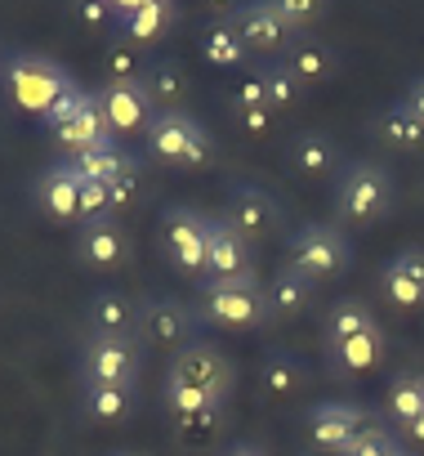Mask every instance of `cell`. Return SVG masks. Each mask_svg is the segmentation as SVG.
<instances>
[{"mask_svg": "<svg viewBox=\"0 0 424 456\" xmlns=\"http://www.w3.org/2000/svg\"><path fill=\"white\" fill-rule=\"evenodd\" d=\"M304 429H308V438H313L317 452L344 456L353 447V438L366 429V420H362V407H353V403H317L308 411Z\"/></svg>", "mask_w": 424, "mask_h": 456, "instance_id": "cell-13", "label": "cell"}, {"mask_svg": "<svg viewBox=\"0 0 424 456\" xmlns=\"http://www.w3.org/2000/svg\"><path fill=\"white\" fill-rule=\"evenodd\" d=\"M291 166L308 179H326L340 170V148L326 130H300L291 143Z\"/></svg>", "mask_w": 424, "mask_h": 456, "instance_id": "cell-24", "label": "cell"}, {"mask_svg": "<svg viewBox=\"0 0 424 456\" xmlns=\"http://www.w3.org/2000/svg\"><path fill=\"white\" fill-rule=\"evenodd\" d=\"M286 265L300 269L313 282H331V278H340L353 265V247H348L340 224H308V228H300V233L291 238Z\"/></svg>", "mask_w": 424, "mask_h": 456, "instance_id": "cell-4", "label": "cell"}, {"mask_svg": "<svg viewBox=\"0 0 424 456\" xmlns=\"http://www.w3.org/2000/svg\"><path fill=\"white\" fill-rule=\"evenodd\" d=\"M81 407H85V416L99 420V425H121V420L134 416L139 389H130V385H85Z\"/></svg>", "mask_w": 424, "mask_h": 456, "instance_id": "cell-28", "label": "cell"}, {"mask_svg": "<svg viewBox=\"0 0 424 456\" xmlns=\"http://www.w3.org/2000/svg\"><path fill=\"white\" fill-rule=\"evenodd\" d=\"M196 50H201V59H205L210 68H242V63L251 59V50L242 45V37H237L233 23H210V28L196 37Z\"/></svg>", "mask_w": 424, "mask_h": 456, "instance_id": "cell-31", "label": "cell"}, {"mask_svg": "<svg viewBox=\"0 0 424 456\" xmlns=\"http://www.w3.org/2000/svg\"><path fill=\"white\" fill-rule=\"evenodd\" d=\"M371 327H380V322H375V314H371L366 300H340L326 314V331L322 336H326V349H331V345H344V340H353V336H362Z\"/></svg>", "mask_w": 424, "mask_h": 456, "instance_id": "cell-33", "label": "cell"}, {"mask_svg": "<svg viewBox=\"0 0 424 456\" xmlns=\"http://www.w3.org/2000/svg\"><path fill=\"white\" fill-rule=\"evenodd\" d=\"M246 108H268V94H264V77L260 72L242 77L237 90H233V112H246Z\"/></svg>", "mask_w": 424, "mask_h": 456, "instance_id": "cell-39", "label": "cell"}, {"mask_svg": "<svg viewBox=\"0 0 424 456\" xmlns=\"http://www.w3.org/2000/svg\"><path fill=\"white\" fill-rule=\"evenodd\" d=\"M0 86H5V94H10V103L19 108V112H28V117H50V108L76 86L54 59H45V54H10V63H5V72H0Z\"/></svg>", "mask_w": 424, "mask_h": 456, "instance_id": "cell-1", "label": "cell"}, {"mask_svg": "<svg viewBox=\"0 0 424 456\" xmlns=\"http://www.w3.org/2000/svg\"><path fill=\"white\" fill-rule=\"evenodd\" d=\"M273 5H277V14H282L295 32H304V28H308V19H317V14H322L317 0H273Z\"/></svg>", "mask_w": 424, "mask_h": 456, "instance_id": "cell-40", "label": "cell"}, {"mask_svg": "<svg viewBox=\"0 0 424 456\" xmlns=\"http://www.w3.org/2000/svg\"><path fill=\"white\" fill-rule=\"evenodd\" d=\"M112 215V197H108V183H81V224H94Z\"/></svg>", "mask_w": 424, "mask_h": 456, "instance_id": "cell-38", "label": "cell"}, {"mask_svg": "<svg viewBox=\"0 0 424 456\" xmlns=\"http://www.w3.org/2000/svg\"><path fill=\"white\" fill-rule=\"evenodd\" d=\"M85 322H90V336H116L125 340L130 331H139V305L125 300L121 291H99L85 309Z\"/></svg>", "mask_w": 424, "mask_h": 456, "instance_id": "cell-21", "label": "cell"}, {"mask_svg": "<svg viewBox=\"0 0 424 456\" xmlns=\"http://www.w3.org/2000/svg\"><path fill=\"white\" fill-rule=\"evenodd\" d=\"M139 188H143V161H130L112 183H108V197H112V215L116 210H125V206H134V197H139Z\"/></svg>", "mask_w": 424, "mask_h": 456, "instance_id": "cell-36", "label": "cell"}, {"mask_svg": "<svg viewBox=\"0 0 424 456\" xmlns=\"http://www.w3.org/2000/svg\"><path fill=\"white\" fill-rule=\"evenodd\" d=\"M179 10L170 0H116V37L130 45H152L174 28Z\"/></svg>", "mask_w": 424, "mask_h": 456, "instance_id": "cell-15", "label": "cell"}, {"mask_svg": "<svg viewBox=\"0 0 424 456\" xmlns=\"http://www.w3.org/2000/svg\"><path fill=\"white\" fill-rule=\"evenodd\" d=\"M277 63H282V68H286V72H291V77L304 86V90H308V86H326V81L340 72L335 50H331L326 41H317L313 32H304V37H300V41H295V45H291V50L277 59Z\"/></svg>", "mask_w": 424, "mask_h": 456, "instance_id": "cell-19", "label": "cell"}, {"mask_svg": "<svg viewBox=\"0 0 424 456\" xmlns=\"http://www.w3.org/2000/svg\"><path fill=\"white\" fill-rule=\"evenodd\" d=\"M54 139H59V148H63L68 157H76V152H85V148L112 139V130H108V121H103V108H99V94H94V90L85 94V103L76 108V117H72L68 126L54 130Z\"/></svg>", "mask_w": 424, "mask_h": 456, "instance_id": "cell-22", "label": "cell"}, {"mask_svg": "<svg viewBox=\"0 0 424 456\" xmlns=\"http://www.w3.org/2000/svg\"><path fill=\"white\" fill-rule=\"evenodd\" d=\"M420 407H424V376H411V371H402V376L388 385L384 416H388L397 429H411V425L420 420Z\"/></svg>", "mask_w": 424, "mask_h": 456, "instance_id": "cell-32", "label": "cell"}, {"mask_svg": "<svg viewBox=\"0 0 424 456\" xmlns=\"http://www.w3.org/2000/svg\"><path fill=\"white\" fill-rule=\"evenodd\" d=\"M170 380H183V385H196V389H205V394H215L220 403L233 394V385H237V371H233V362L215 349V345H183L174 358H170V371H165Z\"/></svg>", "mask_w": 424, "mask_h": 456, "instance_id": "cell-10", "label": "cell"}, {"mask_svg": "<svg viewBox=\"0 0 424 456\" xmlns=\"http://www.w3.org/2000/svg\"><path fill=\"white\" fill-rule=\"evenodd\" d=\"M139 86L148 90V99L156 103V112H183V99L192 90L183 63H174V59H148Z\"/></svg>", "mask_w": 424, "mask_h": 456, "instance_id": "cell-20", "label": "cell"}, {"mask_svg": "<svg viewBox=\"0 0 424 456\" xmlns=\"http://www.w3.org/2000/svg\"><path fill=\"white\" fill-rule=\"evenodd\" d=\"M260 77H264V94H268V108H273V112H286V108H295V103L304 99V86H300L282 63L260 68Z\"/></svg>", "mask_w": 424, "mask_h": 456, "instance_id": "cell-35", "label": "cell"}, {"mask_svg": "<svg viewBox=\"0 0 424 456\" xmlns=\"http://www.w3.org/2000/svg\"><path fill=\"white\" fill-rule=\"evenodd\" d=\"M406 434H411V438H415V443H424V407H420V420H415V425H411V429H406Z\"/></svg>", "mask_w": 424, "mask_h": 456, "instance_id": "cell-47", "label": "cell"}, {"mask_svg": "<svg viewBox=\"0 0 424 456\" xmlns=\"http://www.w3.org/2000/svg\"><path fill=\"white\" fill-rule=\"evenodd\" d=\"M224 425V416H196V420H174V429H179V438H210V434H215Z\"/></svg>", "mask_w": 424, "mask_h": 456, "instance_id": "cell-43", "label": "cell"}, {"mask_svg": "<svg viewBox=\"0 0 424 456\" xmlns=\"http://www.w3.org/2000/svg\"><path fill=\"white\" fill-rule=\"evenodd\" d=\"M205 215H196L192 206H170L161 215V238H165V256L183 278H201L205 273Z\"/></svg>", "mask_w": 424, "mask_h": 456, "instance_id": "cell-8", "label": "cell"}, {"mask_svg": "<svg viewBox=\"0 0 424 456\" xmlns=\"http://www.w3.org/2000/svg\"><path fill=\"white\" fill-rule=\"evenodd\" d=\"M116 456H130V452H116Z\"/></svg>", "mask_w": 424, "mask_h": 456, "instance_id": "cell-50", "label": "cell"}, {"mask_svg": "<svg viewBox=\"0 0 424 456\" xmlns=\"http://www.w3.org/2000/svg\"><path fill=\"white\" fill-rule=\"evenodd\" d=\"M201 305H196V322L205 327H233V331H255L264 322H273L268 314V296L255 282H210L201 278Z\"/></svg>", "mask_w": 424, "mask_h": 456, "instance_id": "cell-2", "label": "cell"}, {"mask_svg": "<svg viewBox=\"0 0 424 456\" xmlns=\"http://www.w3.org/2000/svg\"><path fill=\"white\" fill-rule=\"evenodd\" d=\"M380 296L393 309H424V247H406L384 265Z\"/></svg>", "mask_w": 424, "mask_h": 456, "instance_id": "cell-16", "label": "cell"}, {"mask_svg": "<svg viewBox=\"0 0 424 456\" xmlns=\"http://www.w3.org/2000/svg\"><path fill=\"white\" fill-rule=\"evenodd\" d=\"M402 103H406V108H411V112H415V117L424 121V77H420V81H415V86L406 90V99H402Z\"/></svg>", "mask_w": 424, "mask_h": 456, "instance_id": "cell-45", "label": "cell"}, {"mask_svg": "<svg viewBox=\"0 0 424 456\" xmlns=\"http://www.w3.org/2000/svg\"><path fill=\"white\" fill-rule=\"evenodd\" d=\"M393 452H397V438L384 434L380 425H366V429L353 438V447H348L344 456H393Z\"/></svg>", "mask_w": 424, "mask_h": 456, "instance_id": "cell-37", "label": "cell"}, {"mask_svg": "<svg viewBox=\"0 0 424 456\" xmlns=\"http://www.w3.org/2000/svg\"><path fill=\"white\" fill-rule=\"evenodd\" d=\"M148 152L165 166H179V170H196L210 161L215 152V139H210L188 112H156V121L148 126Z\"/></svg>", "mask_w": 424, "mask_h": 456, "instance_id": "cell-5", "label": "cell"}, {"mask_svg": "<svg viewBox=\"0 0 424 456\" xmlns=\"http://www.w3.org/2000/svg\"><path fill=\"white\" fill-rule=\"evenodd\" d=\"M393 210V175L375 161H353L335 179V215L340 224H375Z\"/></svg>", "mask_w": 424, "mask_h": 456, "instance_id": "cell-3", "label": "cell"}, {"mask_svg": "<svg viewBox=\"0 0 424 456\" xmlns=\"http://www.w3.org/2000/svg\"><path fill=\"white\" fill-rule=\"evenodd\" d=\"M326 358H331V371L335 376H362V371H371L384 358V327H371V331H362V336H353L344 345H331Z\"/></svg>", "mask_w": 424, "mask_h": 456, "instance_id": "cell-26", "label": "cell"}, {"mask_svg": "<svg viewBox=\"0 0 424 456\" xmlns=\"http://www.w3.org/2000/svg\"><path fill=\"white\" fill-rule=\"evenodd\" d=\"M5 63H10V50H5V41H0V72H5Z\"/></svg>", "mask_w": 424, "mask_h": 456, "instance_id": "cell-48", "label": "cell"}, {"mask_svg": "<svg viewBox=\"0 0 424 456\" xmlns=\"http://www.w3.org/2000/svg\"><path fill=\"white\" fill-rule=\"evenodd\" d=\"M237 233L255 247V242H264L273 228L282 224V206L264 192V188H255V183H237V188H228V215H224Z\"/></svg>", "mask_w": 424, "mask_h": 456, "instance_id": "cell-14", "label": "cell"}, {"mask_svg": "<svg viewBox=\"0 0 424 456\" xmlns=\"http://www.w3.org/2000/svg\"><path fill=\"white\" fill-rule=\"evenodd\" d=\"M36 206L50 219H59V224H76L81 219V179H76V170L68 161L50 166L36 179Z\"/></svg>", "mask_w": 424, "mask_h": 456, "instance_id": "cell-17", "label": "cell"}, {"mask_svg": "<svg viewBox=\"0 0 424 456\" xmlns=\"http://www.w3.org/2000/svg\"><path fill=\"white\" fill-rule=\"evenodd\" d=\"M371 130H375L380 143H388V148H397V152H420V148H424V121H420L406 103L384 108V112L371 121Z\"/></svg>", "mask_w": 424, "mask_h": 456, "instance_id": "cell-29", "label": "cell"}, {"mask_svg": "<svg viewBox=\"0 0 424 456\" xmlns=\"http://www.w3.org/2000/svg\"><path fill=\"white\" fill-rule=\"evenodd\" d=\"M205 278L210 282H255V251L224 215L205 224Z\"/></svg>", "mask_w": 424, "mask_h": 456, "instance_id": "cell-7", "label": "cell"}, {"mask_svg": "<svg viewBox=\"0 0 424 456\" xmlns=\"http://www.w3.org/2000/svg\"><path fill=\"white\" fill-rule=\"evenodd\" d=\"M76 260L90 265V269H116L125 260V228L103 215L94 224H81V233H76Z\"/></svg>", "mask_w": 424, "mask_h": 456, "instance_id": "cell-18", "label": "cell"}, {"mask_svg": "<svg viewBox=\"0 0 424 456\" xmlns=\"http://www.w3.org/2000/svg\"><path fill=\"white\" fill-rule=\"evenodd\" d=\"M393 456H411V452H402V447H397V452H393Z\"/></svg>", "mask_w": 424, "mask_h": 456, "instance_id": "cell-49", "label": "cell"}, {"mask_svg": "<svg viewBox=\"0 0 424 456\" xmlns=\"http://www.w3.org/2000/svg\"><path fill=\"white\" fill-rule=\"evenodd\" d=\"M224 456H264V447H260V443H237V447H228Z\"/></svg>", "mask_w": 424, "mask_h": 456, "instance_id": "cell-46", "label": "cell"}, {"mask_svg": "<svg viewBox=\"0 0 424 456\" xmlns=\"http://www.w3.org/2000/svg\"><path fill=\"white\" fill-rule=\"evenodd\" d=\"M139 371H143V349L130 336L125 340H116V336H90L81 345V380L85 385H130L134 389Z\"/></svg>", "mask_w": 424, "mask_h": 456, "instance_id": "cell-6", "label": "cell"}, {"mask_svg": "<svg viewBox=\"0 0 424 456\" xmlns=\"http://www.w3.org/2000/svg\"><path fill=\"white\" fill-rule=\"evenodd\" d=\"M99 108H103V121L116 134H148V126L156 121V103L148 99V90L139 81H121V86H99Z\"/></svg>", "mask_w": 424, "mask_h": 456, "instance_id": "cell-11", "label": "cell"}, {"mask_svg": "<svg viewBox=\"0 0 424 456\" xmlns=\"http://www.w3.org/2000/svg\"><path fill=\"white\" fill-rule=\"evenodd\" d=\"M233 28H237V37H242V45L251 50V54H264V59H282L304 32H295L282 14H277V5L273 0H260V5H237L233 10Z\"/></svg>", "mask_w": 424, "mask_h": 456, "instance_id": "cell-9", "label": "cell"}, {"mask_svg": "<svg viewBox=\"0 0 424 456\" xmlns=\"http://www.w3.org/2000/svg\"><path fill=\"white\" fill-rule=\"evenodd\" d=\"M76 19H85L90 28H99V23L116 19V5H108V0H81V5H76Z\"/></svg>", "mask_w": 424, "mask_h": 456, "instance_id": "cell-44", "label": "cell"}, {"mask_svg": "<svg viewBox=\"0 0 424 456\" xmlns=\"http://www.w3.org/2000/svg\"><path fill=\"white\" fill-rule=\"evenodd\" d=\"M103 68H108V86H121V81H139L143 77V68H148V59L139 54V45H130V41H112L108 45V59H103Z\"/></svg>", "mask_w": 424, "mask_h": 456, "instance_id": "cell-34", "label": "cell"}, {"mask_svg": "<svg viewBox=\"0 0 424 456\" xmlns=\"http://www.w3.org/2000/svg\"><path fill=\"white\" fill-rule=\"evenodd\" d=\"M304 380H308V371L291 349H268L264 354V362H260V394L264 398H295L304 389Z\"/></svg>", "mask_w": 424, "mask_h": 456, "instance_id": "cell-27", "label": "cell"}, {"mask_svg": "<svg viewBox=\"0 0 424 456\" xmlns=\"http://www.w3.org/2000/svg\"><path fill=\"white\" fill-rule=\"evenodd\" d=\"M85 94H90V90H81V86H72V90H68V94H63V99H59L54 108H50V117H45V126H50V130H59V126H68V121L76 117V108L85 103Z\"/></svg>", "mask_w": 424, "mask_h": 456, "instance_id": "cell-41", "label": "cell"}, {"mask_svg": "<svg viewBox=\"0 0 424 456\" xmlns=\"http://www.w3.org/2000/svg\"><path fill=\"white\" fill-rule=\"evenodd\" d=\"M161 403H165L170 420H196V416H224V403H220L215 394H205V389H196V385H183V380H170V376H165Z\"/></svg>", "mask_w": 424, "mask_h": 456, "instance_id": "cell-30", "label": "cell"}, {"mask_svg": "<svg viewBox=\"0 0 424 456\" xmlns=\"http://www.w3.org/2000/svg\"><path fill=\"white\" fill-rule=\"evenodd\" d=\"M63 161L76 170L81 183H112L134 157H130L116 139H103V143H94V148H85V152H76V157H63Z\"/></svg>", "mask_w": 424, "mask_h": 456, "instance_id": "cell-25", "label": "cell"}, {"mask_svg": "<svg viewBox=\"0 0 424 456\" xmlns=\"http://www.w3.org/2000/svg\"><path fill=\"white\" fill-rule=\"evenodd\" d=\"M313 291H317L313 278H304L300 269L282 265V269L273 273V282L264 287V296H268V314H273V318H300V314L313 305Z\"/></svg>", "mask_w": 424, "mask_h": 456, "instance_id": "cell-23", "label": "cell"}, {"mask_svg": "<svg viewBox=\"0 0 424 456\" xmlns=\"http://www.w3.org/2000/svg\"><path fill=\"white\" fill-rule=\"evenodd\" d=\"M139 336H143V345H161V349L179 354L196 336V314L179 300H165V296L143 300L139 305Z\"/></svg>", "mask_w": 424, "mask_h": 456, "instance_id": "cell-12", "label": "cell"}, {"mask_svg": "<svg viewBox=\"0 0 424 456\" xmlns=\"http://www.w3.org/2000/svg\"><path fill=\"white\" fill-rule=\"evenodd\" d=\"M237 121H242V130L251 134V139H264V134H273V126H277V112L273 108H246V112H233Z\"/></svg>", "mask_w": 424, "mask_h": 456, "instance_id": "cell-42", "label": "cell"}]
</instances>
